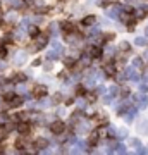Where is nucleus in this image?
I'll use <instances>...</instances> for the list:
<instances>
[{"label":"nucleus","mask_w":148,"mask_h":155,"mask_svg":"<svg viewBox=\"0 0 148 155\" xmlns=\"http://www.w3.org/2000/svg\"><path fill=\"white\" fill-rule=\"evenodd\" d=\"M64 66L69 67V69H72V67L76 66V61H74L72 57H66V59H64Z\"/></svg>","instance_id":"nucleus-18"},{"label":"nucleus","mask_w":148,"mask_h":155,"mask_svg":"<svg viewBox=\"0 0 148 155\" xmlns=\"http://www.w3.org/2000/svg\"><path fill=\"white\" fill-rule=\"evenodd\" d=\"M114 38H115V33H104L100 40H102V41H112Z\"/></svg>","instance_id":"nucleus-19"},{"label":"nucleus","mask_w":148,"mask_h":155,"mask_svg":"<svg viewBox=\"0 0 148 155\" xmlns=\"http://www.w3.org/2000/svg\"><path fill=\"white\" fill-rule=\"evenodd\" d=\"M2 17H4V12L0 11V21H2Z\"/></svg>","instance_id":"nucleus-45"},{"label":"nucleus","mask_w":148,"mask_h":155,"mask_svg":"<svg viewBox=\"0 0 148 155\" xmlns=\"http://www.w3.org/2000/svg\"><path fill=\"white\" fill-rule=\"evenodd\" d=\"M48 45V35H41L40 33L38 36H36V43H35V47H36V50H41L45 48Z\"/></svg>","instance_id":"nucleus-3"},{"label":"nucleus","mask_w":148,"mask_h":155,"mask_svg":"<svg viewBox=\"0 0 148 155\" xmlns=\"http://www.w3.org/2000/svg\"><path fill=\"white\" fill-rule=\"evenodd\" d=\"M47 147H48V140L47 138H38L36 141H35V150H38V152L45 150Z\"/></svg>","instance_id":"nucleus-8"},{"label":"nucleus","mask_w":148,"mask_h":155,"mask_svg":"<svg viewBox=\"0 0 148 155\" xmlns=\"http://www.w3.org/2000/svg\"><path fill=\"white\" fill-rule=\"evenodd\" d=\"M17 131H19V134H22V136H28V134H29V124L21 122V124L17 126Z\"/></svg>","instance_id":"nucleus-13"},{"label":"nucleus","mask_w":148,"mask_h":155,"mask_svg":"<svg viewBox=\"0 0 148 155\" xmlns=\"http://www.w3.org/2000/svg\"><path fill=\"white\" fill-rule=\"evenodd\" d=\"M114 152H115V153H124V152H126V147H124L122 143H115Z\"/></svg>","instance_id":"nucleus-26"},{"label":"nucleus","mask_w":148,"mask_h":155,"mask_svg":"<svg viewBox=\"0 0 148 155\" xmlns=\"http://www.w3.org/2000/svg\"><path fill=\"white\" fill-rule=\"evenodd\" d=\"M148 16V5H140L134 9V19H143Z\"/></svg>","instance_id":"nucleus-5"},{"label":"nucleus","mask_w":148,"mask_h":155,"mask_svg":"<svg viewBox=\"0 0 148 155\" xmlns=\"http://www.w3.org/2000/svg\"><path fill=\"white\" fill-rule=\"evenodd\" d=\"M86 91H88V90L84 88L83 84H79V86H76V95H77V97H84V95H86Z\"/></svg>","instance_id":"nucleus-22"},{"label":"nucleus","mask_w":148,"mask_h":155,"mask_svg":"<svg viewBox=\"0 0 148 155\" xmlns=\"http://www.w3.org/2000/svg\"><path fill=\"white\" fill-rule=\"evenodd\" d=\"M50 131L59 136V134H62L64 131H66V124H64L62 121H54L52 124H50Z\"/></svg>","instance_id":"nucleus-2"},{"label":"nucleus","mask_w":148,"mask_h":155,"mask_svg":"<svg viewBox=\"0 0 148 155\" xmlns=\"http://www.w3.org/2000/svg\"><path fill=\"white\" fill-rule=\"evenodd\" d=\"M61 29L64 31V35H66V33H72V31H74V24H72L71 21H62L61 22Z\"/></svg>","instance_id":"nucleus-9"},{"label":"nucleus","mask_w":148,"mask_h":155,"mask_svg":"<svg viewBox=\"0 0 148 155\" xmlns=\"http://www.w3.org/2000/svg\"><path fill=\"white\" fill-rule=\"evenodd\" d=\"M129 47H131V45H129V41H121V45H119V50H121V52H129Z\"/></svg>","instance_id":"nucleus-25"},{"label":"nucleus","mask_w":148,"mask_h":155,"mask_svg":"<svg viewBox=\"0 0 148 155\" xmlns=\"http://www.w3.org/2000/svg\"><path fill=\"white\" fill-rule=\"evenodd\" d=\"M5 136H7V131H5V129H0V141L5 138Z\"/></svg>","instance_id":"nucleus-39"},{"label":"nucleus","mask_w":148,"mask_h":155,"mask_svg":"<svg viewBox=\"0 0 148 155\" xmlns=\"http://www.w3.org/2000/svg\"><path fill=\"white\" fill-rule=\"evenodd\" d=\"M115 136H117V138H126V136H127V129H124V127H121V129H117V133H115Z\"/></svg>","instance_id":"nucleus-28"},{"label":"nucleus","mask_w":148,"mask_h":155,"mask_svg":"<svg viewBox=\"0 0 148 155\" xmlns=\"http://www.w3.org/2000/svg\"><path fill=\"white\" fill-rule=\"evenodd\" d=\"M115 54V47H112V45H109L107 47V57H112Z\"/></svg>","instance_id":"nucleus-33"},{"label":"nucleus","mask_w":148,"mask_h":155,"mask_svg":"<svg viewBox=\"0 0 148 155\" xmlns=\"http://www.w3.org/2000/svg\"><path fill=\"white\" fill-rule=\"evenodd\" d=\"M7 21L9 22H14L16 21V14H14V12H11V14H7V17H5Z\"/></svg>","instance_id":"nucleus-36"},{"label":"nucleus","mask_w":148,"mask_h":155,"mask_svg":"<svg viewBox=\"0 0 148 155\" xmlns=\"http://www.w3.org/2000/svg\"><path fill=\"white\" fill-rule=\"evenodd\" d=\"M136 102H138V105L141 107V109H145L146 104H148V98L145 97V93H143V95H136Z\"/></svg>","instance_id":"nucleus-15"},{"label":"nucleus","mask_w":148,"mask_h":155,"mask_svg":"<svg viewBox=\"0 0 148 155\" xmlns=\"http://www.w3.org/2000/svg\"><path fill=\"white\" fill-rule=\"evenodd\" d=\"M41 64V59H35L33 61V66H40Z\"/></svg>","instance_id":"nucleus-42"},{"label":"nucleus","mask_w":148,"mask_h":155,"mask_svg":"<svg viewBox=\"0 0 148 155\" xmlns=\"http://www.w3.org/2000/svg\"><path fill=\"white\" fill-rule=\"evenodd\" d=\"M16 147H17V148H19V150L26 148V147H28V141H26V140H24V138H19V140H17V141H16Z\"/></svg>","instance_id":"nucleus-21"},{"label":"nucleus","mask_w":148,"mask_h":155,"mask_svg":"<svg viewBox=\"0 0 148 155\" xmlns=\"http://www.w3.org/2000/svg\"><path fill=\"white\" fill-rule=\"evenodd\" d=\"M140 91H141V93H146V91H148V86H146V84H141V86H140Z\"/></svg>","instance_id":"nucleus-40"},{"label":"nucleus","mask_w":148,"mask_h":155,"mask_svg":"<svg viewBox=\"0 0 148 155\" xmlns=\"http://www.w3.org/2000/svg\"><path fill=\"white\" fill-rule=\"evenodd\" d=\"M109 2H110V0H98V5H100V7H104V9H105V7L109 5Z\"/></svg>","instance_id":"nucleus-38"},{"label":"nucleus","mask_w":148,"mask_h":155,"mask_svg":"<svg viewBox=\"0 0 148 155\" xmlns=\"http://www.w3.org/2000/svg\"><path fill=\"white\" fill-rule=\"evenodd\" d=\"M115 76V67L112 62L105 64V78H114Z\"/></svg>","instance_id":"nucleus-11"},{"label":"nucleus","mask_w":148,"mask_h":155,"mask_svg":"<svg viewBox=\"0 0 148 155\" xmlns=\"http://www.w3.org/2000/svg\"><path fill=\"white\" fill-rule=\"evenodd\" d=\"M0 55H2V57H5V55H7V48H5V47L2 48V52H0Z\"/></svg>","instance_id":"nucleus-43"},{"label":"nucleus","mask_w":148,"mask_h":155,"mask_svg":"<svg viewBox=\"0 0 148 155\" xmlns=\"http://www.w3.org/2000/svg\"><path fill=\"white\" fill-rule=\"evenodd\" d=\"M133 64H134V67H143V66H145V64H143V59H141V57H136Z\"/></svg>","instance_id":"nucleus-32"},{"label":"nucleus","mask_w":148,"mask_h":155,"mask_svg":"<svg viewBox=\"0 0 148 155\" xmlns=\"http://www.w3.org/2000/svg\"><path fill=\"white\" fill-rule=\"evenodd\" d=\"M119 95H121V97H124V98H126L127 95H129V90H127V88H122L121 91H119Z\"/></svg>","instance_id":"nucleus-37"},{"label":"nucleus","mask_w":148,"mask_h":155,"mask_svg":"<svg viewBox=\"0 0 148 155\" xmlns=\"http://www.w3.org/2000/svg\"><path fill=\"white\" fill-rule=\"evenodd\" d=\"M117 93H119V88H117V86H112V88H109V95H110V97H115Z\"/></svg>","instance_id":"nucleus-34"},{"label":"nucleus","mask_w":148,"mask_h":155,"mask_svg":"<svg viewBox=\"0 0 148 155\" xmlns=\"http://www.w3.org/2000/svg\"><path fill=\"white\" fill-rule=\"evenodd\" d=\"M52 67H54V64H50V62H48V64H45V71H50Z\"/></svg>","instance_id":"nucleus-41"},{"label":"nucleus","mask_w":148,"mask_h":155,"mask_svg":"<svg viewBox=\"0 0 148 155\" xmlns=\"http://www.w3.org/2000/svg\"><path fill=\"white\" fill-rule=\"evenodd\" d=\"M84 97H86L88 104H93L95 100H97V93H90V91H86V95H84Z\"/></svg>","instance_id":"nucleus-23"},{"label":"nucleus","mask_w":148,"mask_h":155,"mask_svg":"<svg viewBox=\"0 0 148 155\" xmlns=\"http://www.w3.org/2000/svg\"><path fill=\"white\" fill-rule=\"evenodd\" d=\"M104 91H105L104 86H98V88H97V93H104Z\"/></svg>","instance_id":"nucleus-44"},{"label":"nucleus","mask_w":148,"mask_h":155,"mask_svg":"<svg viewBox=\"0 0 148 155\" xmlns=\"http://www.w3.org/2000/svg\"><path fill=\"white\" fill-rule=\"evenodd\" d=\"M12 81L14 83H22V81H26V74H14Z\"/></svg>","instance_id":"nucleus-20"},{"label":"nucleus","mask_w":148,"mask_h":155,"mask_svg":"<svg viewBox=\"0 0 148 155\" xmlns=\"http://www.w3.org/2000/svg\"><path fill=\"white\" fill-rule=\"evenodd\" d=\"M145 33H146V36H148V28H146V31H145Z\"/></svg>","instance_id":"nucleus-46"},{"label":"nucleus","mask_w":148,"mask_h":155,"mask_svg":"<svg viewBox=\"0 0 148 155\" xmlns=\"http://www.w3.org/2000/svg\"><path fill=\"white\" fill-rule=\"evenodd\" d=\"M7 122H9V116H7L5 112H4V114H0V126H5Z\"/></svg>","instance_id":"nucleus-30"},{"label":"nucleus","mask_w":148,"mask_h":155,"mask_svg":"<svg viewBox=\"0 0 148 155\" xmlns=\"http://www.w3.org/2000/svg\"><path fill=\"white\" fill-rule=\"evenodd\" d=\"M115 133H117V129H115L114 126H109V129H107V134H109L110 138H115Z\"/></svg>","instance_id":"nucleus-31"},{"label":"nucleus","mask_w":148,"mask_h":155,"mask_svg":"<svg viewBox=\"0 0 148 155\" xmlns=\"http://www.w3.org/2000/svg\"><path fill=\"white\" fill-rule=\"evenodd\" d=\"M59 55H61L59 52H55V50H50V52H48V55H47V57H48L50 61H57V59H59Z\"/></svg>","instance_id":"nucleus-27"},{"label":"nucleus","mask_w":148,"mask_h":155,"mask_svg":"<svg viewBox=\"0 0 148 155\" xmlns=\"http://www.w3.org/2000/svg\"><path fill=\"white\" fill-rule=\"evenodd\" d=\"M83 119V112L81 110H76V112H72V116H71V126H76L77 122Z\"/></svg>","instance_id":"nucleus-12"},{"label":"nucleus","mask_w":148,"mask_h":155,"mask_svg":"<svg viewBox=\"0 0 148 155\" xmlns=\"http://www.w3.org/2000/svg\"><path fill=\"white\" fill-rule=\"evenodd\" d=\"M35 11H36V14H47V12L50 11V7H47V5H41V7H36Z\"/></svg>","instance_id":"nucleus-29"},{"label":"nucleus","mask_w":148,"mask_h":155,"mask_svg":"<svg viewBox=\"0 0 148 155\" xmlns=\"http://www.w3.org/2000/svg\"><path fill=\"white\" fill-rule=\"evenodd\" d=\"M129 143H131L133 147H134V148H138V147H141V141H140L138 138H133L131 141H129Z\"/></svg>","instance_id":"nucleus-35"},{"label":"nucleus","mask_w":148,"mask_h":155,"mask_svg":"<svg viewBox=\"0 0 148 155\" xmlns=\"http://www.w3.org/2000/svg\"><path fill=\"white\" fill-rule=\"evenodd\" d=\"M26 61H28V52H24V50L17 52L16 55H14V64H17V66L26 64Z\"/></svg>","instance_id":"nucleus-4"},{"label":"nucleus","mask_w":148,"mask_h":155,"mask_svg":"<svg viewBox=\"0 0 148 155\" xmlns=\"http://www.w3.org/2000/svg\"><path fill=\"white\" fill-rule=\"evenodd\" d=\"M28 33H29L31 38H36V36L40 35V29L36 28V26H29V28H28Z\"/></svg>","instance_id":"nucleus-17"},{"label":"nucleus","mask_w":148,"mask_h":155,"mask_svg":"<svg viewBox=\"0 0 148 155\" xmlns=\"http://www.w3.org/2000/svg\"><path fill=\"white\" fill-rule=\"evenodd\" d=\"M95 22H97V17L95 16H86L83 19V26H93Z\"/></svg>","instance_id":"nucleus-16"},{"label":"nucleus","mask_w":148,"mask_h":155,"mask_svg":"<svg viewBox=\"0 0 148 155\" xmlns=\"http://www.w3.org/2000/svg\"><path fill=\"white\" fill-rule=\"evenodd\" d=\"M33 95L36 97V98H43V97H47V86L45 84H36L33 90Z\"/></svg>","instance_id":"nucleus-7"},{"label":"nucleus","mask_w":148,"mask_h":155,"mask_svg":"<svg viewBox=\"0 0 148 155\" xmlns=\"http://www.w3.org/2000/svg\"><path fill=\"white\" fill-rule=\"evenodd\" d=\"M22 105V98L21 97H12L9 102H7V107H12V109H16V107Z\"/></svg>","instance_id":"nucleus-10"},{"label":"nucleus","mask_w":148,"mask_h":155,"mask_svg":"<svg viewBox=\"0 0 148 155\" xmlns=\"http://www.w3.org/2000/svg\"><path fill=\"white\" fill-rule=\"evenodd\" d=\"M90 62H91V57L84 52V54L81 55V59H79V64H81V67H88L90 66Z\"/></svg>","instance_id":"nucleus-14"},{"label":"nucleus","mask_w":148,"mask_h":155,"mask_svg":"<svg viewBox=\"0 0 148 155\" xmlns=\"http://www.w3.org/2000/svg\"><path fill=\"white\" fill-rule=\"evenodd\" d=\"M107 16L112 17V19H117V17L121 16L122 12V5H119V4H114V5H107Z\"/></svg>","instance_id":"nucleus-1"},{"label":"nucleus","mask_w":148,"mask_h":155,"mask_svg":"<svg viewBox=\"0 0 148 155\" xmlns=\"http://www.w3.org/2000/svg\"><path fill=\"white\" fill-rule=\"evenodd\" d=\"M134 45H136V47H146V38H143V36L136 38L134 40Z\"/></svg>","instance_id":"nucleus-24"},{"label":"nucleus","mask_w":148,"mask_h":155,"mask_svg":"<svg viewBox=\"0 0 148 155\" xmlns=\"http://www.w3.org/2000/svg\"><path fill=\"white\" fill-rule=\"evenodd\" d=\"M98 138H100V133L98 131H91L90 133V136H88V147L90 148H93V147H97V143H98Z\"/></svg>","instance_id":"nucleus-6"}]
</instances>
